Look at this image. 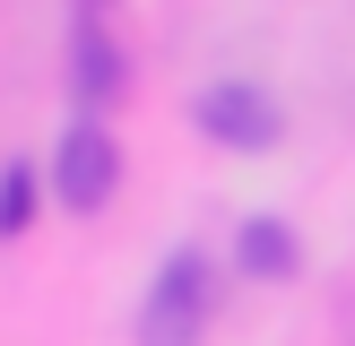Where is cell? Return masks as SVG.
<instances>
[{
  "instance_id": "4",
  "label": "cell",
  "mask_w": 355,
  "mask_h": 346,
  "mask_svg": "<svg viewBox=\"0 0 355 346\" xmlns=\"http://www.w3.org/2000/svg\"><path fill=\"white\" fill-rule=\"evenodd\" d=\"M243 268H252V277H295V234L269 225V217H252V225H243Z\"/></svg>"
},
{
  "instance_id": "2",
  "label": "cell",
  "mask_w": 355,
  "mask_h": 346,
  "mask_svg": "<svg viewBox=\"0 0 355 346\" xmlns=\"http://www.w3.org/2000/svg\"><path fill=\"white\" fill-rule=\"evenodd\" d=\"M200 311H208V268L191 251H173L165 277H156V294H148V329L139 338L148 346H191L200 338Z\"/></svg>"
},
{
  "instance_id": "6",
  "label": "cell",
  "mask_w": 355,
  "mask_h": 346,
  "mask_svg": "<svg viewBox=\"0 0 355 346\" xmlns=\"http://www.w3.org/2000/svg\"><path fill=\"white\" fill-rule=\"evenodd\" d=\"M26 208H35V173L9 165V173H0V234H17V225H26Z\"/></svg>"
},
{
  "instance_id": "5",
  "label": "cell",
  "mask_w": 355,
  "mask_h": 346,
  "mask_svg": "<svg viewBox=\"0 0 355 346\" xmlns=\"http://www.w3.org/2000/svg\"><path fill=\"white\" fill-rule=\"evenodd\" d=\"M113 86H121V61H113V44L87 26V35H78V95H87V104H104Z\"/></svg>"
},
{
  "instance_id": "3",
  "label": "cell",
  "mask_w": 355,
  "mask_h": 346,
  "mask_svg": "<svg viewBox=\"0 0 355 346\" xmlns=\"http://www.w3.org/2000/svg\"><path fill=\"white\" fill-rule=\"evenodd\" d=\"M191 121H200L217 147H269L277 138V113H269L260 86H208V95L191 104Z\"/></svg>"
},
{
  "instance_id": "1",
  "label": "cell",
  "mask_w": 355,
  "mask_h": 346,
  "mask_svg": "<svg viewBox=\"0 0 355 346\" xmlns=\"http://www.w3.org/2000/svg\"><path fill=\"white\" fill-rule=\"evenodd\" d=\"M113 182H121V147L96 121H78V130L61 138V156H52V199L78 208V217H96V208L113 199Z\"/></svg>"
}]
</instances>
